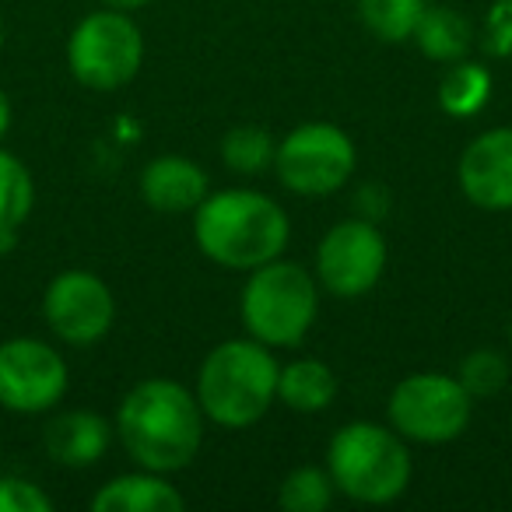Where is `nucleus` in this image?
Listing matches in <instances>:
<instances>
[{"label":"nucleus","mask_w":512,"mask_h":512,"mask_svg":"<svg viewBox=\"0 0 512 512\" xmlns=\"http://www.w3.org/2000/svg\"><path fill=\"white\" fill-rule=\"evenodd\" d=\"M204 411L197 393L176 379L151 376L130 386L116 411V439L144 470L176 474L197 460L204 446Z\"/></svg>","instance_id":"obj_1"},{"label":"nucleus","mask_w":512,"mask_h":512,"mask_svg":"<svg viewBox=\"0 0 512 512\" xmlns=\"http://www.w3.org/2000/svg\"><path fill=\"white\" fill-rule=\"evenodd\" d=\"M193 239L211 264L225 271H256L285 256L292 221L274 197L246 186L207 193L193 211Z\"/></svg>","instance_id":"obj_2"},{"label":"nucleus","mask_w":512,"mask_h":512,"mask_svg":"<svg viewBox=\"0 0 512 512\" xmlns=\"http://www.w3.org/2000/svg\"><path fill=\"white\" fill-rule=\"evenodd\" d=\"M278 358L256 337H239L211 348L197 372V400L207 421L239 432L271 411L278 400Z\"/></svg>","instance_id":"obj_3"},{"label":"nucleus","mask_w":512,"mask_h":512,"mask_svg":"<svg viewBox=\"0 0 512 512\" xmlns=\"http://www.w3.org/2000/svg\"><path fill=\"white\" fill-rule=\"evenodd\" d=\"M334 488L358 505H390L407 491L414 474L404 435L393 425L348 421L327 446Z\"/></svg>","instance_id":"obj_4"},{"label":"nucleus","mask_w":512,"mask_h":512,"mask_svg":"<svg viewBox=\"0 0 512 512\" xmlns=\"http://www.w3.org/2000/svg\"><path fill=\"white\" fill-rule=\"evenodd\" d=\"M320 313V281L292 260L249 271L239 295V316L249 337L267 348H295L306 341Z\"/></svg>","instance_id":"obj_5"},{"label":"nucleus","mask_w":512,"mask_h":512,"mask_svg":"<svg viewBox=\"0 0 512 512\" xmlns=\"http://www.w3.org/2000/svg\"><path fill=\"white\" fill-rule=\"evenodd\" d=\"M144 64V36L130 11L102 8L85 15L67 39V67L88 92L130 85Z\"/></svg>","instance_id":"obj_6"},{"label":"nucleus","mask_w":512,"mask_h":512,"mask_svg":"<svg viewBox=\"0 0 512 512\" xmlns=\"http://www.w3.org/2000/svg\"><path fill=\"white\" fill-rule=\"evenodd\" d=\"M386 418L404 439L442 446L467 432L474 418V397L449 372H414L393 386Z\"/></svg>","instance_id":"obj_7"},{"label":"nucleus","mask_w":512,"mask_h":512,"mask_svg":"<svg viewBox=\"0 0 512 512\" xmlns=\"http://www.w3.org/2000/svg\"><path fill=\"white\" fill-rule=\"evenodd\" d=\"M355 141L337 123L313 120L295 127L274 151V176L299 197H330L355 176Z\"/></svg>","instance_id":"obj_8"},{"label":"nucleus","mask_w":512,"mask_h":512,"mask_svg":"<svg viewBox=\"0 0 512 512\" xmlns=\"http://www.w3.org/2000/svg\"><path fill=\"white\" fill-rule=\"evenodd\" d=\"M386 271V239L369 218H348L327 228L316 246V281L337 299H362Z\"/></svg>","instance_id":"obj_9"},{"label":"nucleus","mask_w":512,"mask_h":512,"mask_svg":"<svg viewBox=\"0 0 512 512\" xmlns=\"http://www.w3.org/2000/svg\"><path fill=\"white\" fill-rule=\"evenodd\" d=\"M67 362L39 337H11L0 344V407L15 414H43L64 400Z\"/></svg>","instance_id":"obj_10"},{"label":"nucleus","mask_w":512,"mask_h":512,"mask_svg":"<svg viewBox=\"0 0 512 512\" xmlns=\"http://www.w3.org/2000/svg\"><path fill=\"white\" fill-rule=\"evenodd\" d=\"M43 320L67 348H92L113 330L116 299L92 271H64L43 292Z\"/></svg>","instance_id":"obj_11"},{"label":"nucleus","mask_w":512,"mask_h":512,"mask_svg":"<svg viewBox=\"0 0 512 512\" xmlns=\"http://www.w3.org/2000/svg\"><path fill=\"white\" fill-rule=\"evenodd\" d=\"M460 190L481 211H512V127H491L463 148Z\"/></svg>","instance_id":"obj_12"},{"label":"nucleus","mask_w":512,"mask_h":512,"mask_svg":"<svg viewBox=\"0 0 512 512\" xmlns=\"http://www.w3.org/2000/svg\"><path fill=\"white\" fill-rule=\"evenodd\" d=\"M43 446L53 463L71 470L95 467L113 446V425L102 414L74 407V411H60L57 418L46 421L43 428Z\"/></svg>","instance_id":"obj_13"},{"label":"nucleus","mask_w":512,"mask_h":512,"mask_svg":"<svg viewBox=\"0 0 512 512\" xmlns=\"http://www.w3.org/2000/svg\"><path fill=\"white\" fill-rule=\"evenodd\" d=\"M211 193V179L183 155H158L141 172V197L158 214H190Z\"/></svg>","instance_id":"obj_14"},{"label":"nucleus","mask_w":512,"mask_h":512,"mask_svg":"<svg viewBox=\"0 0 512 512\" xmlns=\"http://www.w3.org/2000/svg\"><path fill=\"white\" fill-rule=\"evenodd\" d=\"M95 512H183L186 498L165 474L155 470H134L106 481L92 495Z\"/></svg>","instance_id":"obj_15"},{"label":"nucleus","mask_w":512,"mask_h":512,"mask_svg":"<svg viewBox=\"0 0 512 512\" xmlns=\"http://www.w3.org/2000/svg\"><path fill=\"white\" fill-rule=\"evenodd\" d=\"M337 372L320 358H295L278 372V400L299 414H320L337 400Z\"/></svg>","instance_id":"obj_16"},{"label":"nucleus","mask_w":512,"mask_h":512,"mask_svg":"<svg viewBox=\"0 0 512 512\" xmlns=\"http://www.w3.org/2000/svg\"><path fill=\"white\" fill-rule=\"evenodd\" d=\"M411 43L435 64H456L474 46V25L456 8H425Z\"/></svg>","instance_id":"obj_17"},{"label":"nucleus","mask_w":512,"mask_h":512,"mask_svg":"<svg viewBox=\"0 0 512 512\" xmlns=\"http://www.w3.org/2000/svg\"><path fill=\"white\" fill-rule=\"evenodd\" d=\"M491 71L477 60H456L446 64V74L439 81V109L453 120H470L491 102Z\"/></svg>","instance_id":"obj_18"},{"label":"nucleus","mask_w":512,"mask_h":512,"mask_svg":"<svg viewBox=\"0 0 512 512\" xmlns=\"http://www.w3.org/2000/svg\"><path fill=\"white\" fill-rule=\"evenodd\" d=\"M425 0H358V18L379 43H411Z\"/></svg>","instance_id":"obj_19"},{"label":"nucleus","mask_w":512,"mask_h":512,"mask_svg":"<svg viewBox=\"0 0 512 512\" xmlns=\"http://www.w3.org/2000/svg\"><path fill=\"white\" fill-rule=\"evenodd\" d=\"M274 151H278V141L253 123L232 127L221 137V162L239 176H256V172L274 169Z\"/></svg>","instance_id":"obj_20"},{"label":"nucleus","mask_w":512,"mask_h":512,"mask_svg":"<svg viewBox=\"0 0 512 512\" xmlns=\"http://www.w3.org/2000/svg\"><path fill=\"white\" fill-rule=\"evenodd\" d=\"M334 477L327 467H295L292 474H285V481L278 484V505L285 512H327L334 505Z\"/></svg>","instance_id":"obj_21"},{"label":"nucleus","mask_w":512,"mask_h":512,"mask_svg":"<svg viewBox=\"0 0 512 512\" xmlns=\"http://www.w3.org/2000/svg\"><path fill=\"white\" fill-rule=\"evenodd\" d=\"M36 204V183L22 158L0 148V228L18 232Z\"/></svg>","instance_id":"obj_22"},{"label":"nucleus","mask_w":512,"mask_h":512,"mask_svg":"<svg viewBox=\"0 0 512 512\" xmlns=\"http://www.w3.org/2000/svg\"><path fill=\"white\" fill-rule=\"evenodd\" d=\"M509 376H512L509 358H505L502 351H495V348L470 351V355H463L460 369H456V379H460L463 390L474 397V404H477V400L498 397V393L509 386Z\"/></svg>","instance_id":"obj_23"},{"label":"nucleus","mask_w":512,"mask_h":512,"mask_svg":"<svg viewBox=\"0 0 512 512\" xmlns=\"http://www.w3.org/2000/svg\"><path fill=\"white\" fill-rule=\"evenodd\" d=\"M50 509H53V498L39 484L15 474L0 477V512H50Z\"/></svg>","instance_id":"obj_24"},{"label":"nucleus","mask_w":512,"mask_h":512,"mask_svg":"<svg viewBox=\"0 0 512 512\" xmlns=\"http://www.w3.org/2000/svg\"><path fill=\"white\" fill-rule=\"evenodd\" d=\"M481 50L495 60L512 57V0H495L481 29Z\"/></svg>","instance_id":"obj_25"},{"label":"nucleus","mask_w":512,"mask_h":512,"mask_svg":"<svg viewBox=\"0 0 512 512\" xmlns=\"http://www.w3.org/2000/svg\"><path fill=\"white\" fill-rule=\"evenodd\" d=\"M11 130V99H8V92L0 88V137L8 134Z\"/></svg>","instance_id":"obj_26"},{"label":"nucleus","mask_w":512,"mask_h":512,"mask_svg":"<svg viewBox=\"0 0 512 512\" xmlns=\"http://www.w3.org/2000/svg\"><path fill=\"white\" fill-rule=\"evenodd\" d=\"M144 4H151V0H106V8H116V11H137V8H144Z\"/></svg>","instance_id":"obj_27"},{"label":"nucleus","mask_w":512,"mask_h":512,"mask_svg":"<svg viewBox=\"0 0 512 512\" xmlns=\"http://www.w3.org/2000/svg\"><path fill=\"white\" fill-rule=\"evenodd\" d=\"M0 50H4V18H0Z\"/></svg>","instance_id":"obj_28"},{"label":"nucleus","mask_w":512,"mask_h":512,"mask_svg":"<svg viewBox=\"0 0 512 512\" xmlns=\"http://www.w3.org/2000/svg\"><path fill=\"white\" fill-rule=\"evenodd\" d=\"M509 348H512V320H509Z\"/></svg>","instance_id":"obj_29"}]
</instances>
